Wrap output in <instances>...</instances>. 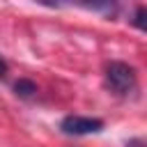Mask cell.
Here are the masks:
<instances>
[{
  "mask_svg": "<svg viewBox=\"0 0 147 147\" xmlns=\"http://www.w3.org/2000/svg\"><path fill=\"white\" fill-rule=\"evenodd\" d=\"M131 23H133L138 30L147 32V7H136V11H133V16H131Z\"/></svg>",
  "mask_w": 147,
  "mask_h": 147,
  "instance_id": "cell-4",
  "label": "cell"
},
{
  "mask_svg": "<svg viewBox=\"0 0 147 147\" xmlns=\"http://www.w3.org/2000/svg\"><path fill=\"white\" fill-rule=\"evenodd\" d=\"M7 71H9V64L5 62V57L0 55V78H5L7 76Z\"/></svg>",
  "mask_w": 147,
  "mask_h": 147,
  "instance_id": "cell-5",
  "label": "cell"
},
{
  "mask_svg": "<svg viewBox=\"0 0 147 147\" xmlns=\"http://www.w3.org/2000/svg\"><path fill=\"white\" fill-rule=\"evenodd\" d=\"M126 147H147V140H138V138H136V140H129Z\"/></svg>",
  "mask_w": 147,
  "mask_h": 147,
  "instance_id": "cell-6",
  "label": "cell"
},
{
  "mask_svg": "<svg viewBox=\"0 0 147 147\" xmlns=\"http://www.w3.org/2000/svg\"><path fill=\"white\" fill-rule=\"evenodd\" d=\"M60 131L67 136H90L103 131V119L99 117H85V115H67L60 122Z\"/></svg>",
  "mask_w": 147,
  "mask_h": 147,
  "instance_id": "cell-2",
  "label": "cell"
},
{
  "mask_svg": "<svg viewBox=\"0 0 147 147\" xmlns=\"http://www.w3.org/2000/svg\"><path fill=\"white\" fill-rule=\"evenodd\" d=\"M106 85L115 94H129L136 87V71L126 62H108L106 67Z\"/></svg>",
  "mask_w": 147,
  "mask_h": 147,
  "instance_id": "cell-1",
  "label": "cell"
},
{
  "mask_svg": "<svg viewBox=\"0 0 147 147\" xmlns=\"http://www.w3.org/2000/svg\"><path fill=\"white\" fill-rule=\"evenodd\" d=\"M14 92H16L18 96H23V99H30V96L37 94V85H34L32 80H28V78H18V80L14 83Z\"/></svg>",
  "mask_w": 147,
  "mask_h": 147,
  "instance_id": "cell-3",
  "label": "cell"
}]
</instances>
